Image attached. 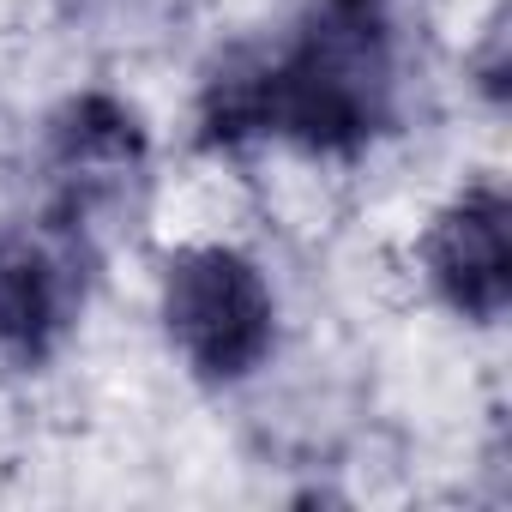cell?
I'll return each instance as SVG.
<instances>
[{"label": "cell", "instance_id": "3957f363", "mask_svg": "<svg viewBox=\"0 0 512 512\" xmlns=\"http://www.w3.org/2000/svg\"><path fill=\"white\" fill-rule=\"evenodd\" d=\"M163 332L205 386H235L278 344L272 284L223 241L175 247L163 260Z\"/></svg>", "mask_w": 512, "mask_h": 512}, {"label": "cell", "instance_id": "5b68a950", "mask_svg": "<svg viewBox=\"0 0 512 512\" xmlns=\"http://www.w3.org/2000/svg\"><path fill=\"white\" fill-rule=\"evenodd\" d=\"M428 290L470 326H494L512 302V205L494 181L464 187L416 241Z\"/></svg>", "mask_w": 512, "mask_h": 512}, {"label": "cell", "instance_id": "8992f818", "mask_svg": "<svg viewBox=\"0 0 512 512\" xmlns=\"http://www.w3.org/2000/svg\"><path fill=\"white\" fill-rule=\"evenodd\" d=\"M55 7H61L67 19H85V13H97V7H103V0H55Z\"/></svg>", "mask_w": 512, "mask_h": 512}, {"label": "cell", "instance_id": "7a4b0ae2", "mask_svg": "<svg viewBox=\"0 0 512 512\" xmlns=\"http://www.w3.org/2000/svg\"><path fill=\"white\" fill-rule=\"evenodd\" d=\"M43 205L49 217L73 223L97 247L133 235L151 205V139L145 121L109 97V91H79L49 115L43 133Z\"/></svg>", "mask_w": 512, "mask_h": 512}, {"label": "cell", "instance_id": "277c9868", "mask_svg": "<svg viewBox=\"0 0 512 512\" xmlns=\"http://www.w3.org/2000/svg\"><path fill=\"white\" fill-rule=\"evenodd\" d=\"M97 272L103 247L49 211H31L0 229V362H55L85 320Z\"/></svg>", "mask_w": 512, "mask_h": 512}, {"label": "cell", "instance_id": "6da1fadb", "mask_svg": "<svg viewBox=\"0 0 512 512\" xmlns=\"http://www.w3.org/2000/svg\"><path fill=\"white\" fill-rule=\"evenodd\" d=\"M398 109L386 0H314L296 43L229 49L199 91V145H296L308 157L368 151Z\"/></svg>", "mask_w": 512, "mask_h": 512}]
</instances>
